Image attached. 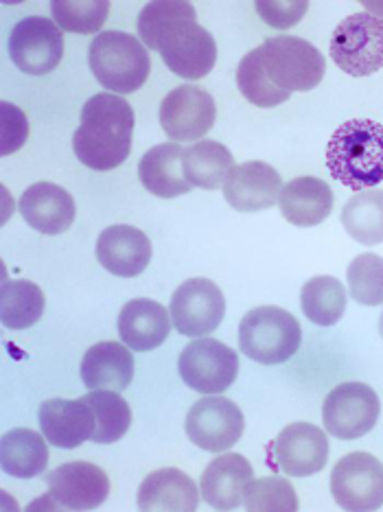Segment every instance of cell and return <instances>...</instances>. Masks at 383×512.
<instances>
[{
    "mask_svg": "<svg viewBox=\"0 0 383 512\" xmlns=\"http://www.w3.org/2000/svg\"><path fill=\"white\" fill-rule=\"evenodd\" d=\"M138 38L158 51L173 75L197 81L217 62V44L211 31L197 25V14L184 0H156L138 16Z\"/></svg>",
    "mask_w": 383,
    "mask_h": 512,
    "instance_id": "6da1fadb",
    "label": "cell"
},
{
    "mask_svg": "<svg viewBox=\"0 0 383 512\" xmlns=\"http://www.w3.org/2000/svg\"><path fill=\"white\" fill-rule=\"evenodd\" d=\"M134 110L114 92L90 97L81 108V123L73 136L75 156L95 171H112L130 158Z\"/></svg>",
    "mask_w": 383,
    "mask_h": 512,
    "instance_id": "7a4b0ae2",
    "label": "cell"
},
{
    "mask_svg": "<svg viewBox=\"0 0 383 512\" xmlns=\"http://www.w3.org/2000/svg\"><path fill=\"white\" fill-rule=\"evenodd\" d=\"M331 178L362 193L383 182V125L373 119H351L333 132L327 147Z\"/></svg>",
    "mask_w": 383,
    "mask_h": 512,
    "instance_id": "3957f363",
    "label": "cell"
},
{
    "mask_svg": "<svg viewBox=\"0 0 383 512\" xmlns=\"http://www.w3.org/2000/svg\"><path fill=\"white\" fill-rule=\"evenodd\" d=\"M90 71L114 95H130L145 86L152 71L147 46L132 33L103 31L90 44Z\"/></svg>",
    "mask_w": 383,
    "mask_h": 512,
    "instance_id": "277c9868",
    "label": "cell"
},
{
    "mask_svg": "<svg viewBox=\"0 0 383 512\" xmlns=\"http://www.w3.org/2000/svg\"><path fill=\"white\" fill-rule=\"evenodd\" d=\"M300 342L298 320L281 307H257L248 311L239 324V348L252 362L276 366L292 359Z\"/></svg>",
    "mask_w": 383,
    "mask_h": 512,
    "instance_id": "5b68a950",
    "label": "cell"
},
{
    "mask_svg": "<svg viewBox=\"0 0 383 512\" xmlns=\"http://www.w3.org/2000/svg\"><path fill=\"white\" fill-rule=\"evenodd\" d=\"M263 71L272 84L292 95L320 86L327 71L324 55L311 42L296 36H274L257 46Z\"/></svg>",
    "mask_w": 383,
    "mask_h": 512,
    "instance_id": "8992f818",
    "label": "cell"
},
{
    "mask_svg": "<svg viewBox=\"0 0 383 512\" xmlns=\"http://www.w3.org/2000/svg\"><path fill=\"white\" fill-rule=\"evenodd\" d=\"M331 60L351 77H368L383 68V18L359 11L344 18L331 36Z\"/></svg>",
    "mask_w": 383,
    "mask_h": 512,
    "instance_id": "52a82bcc",
    "label": "cell"
},
{
    "mask_svg": "<svg viewBox=\"0 0 383 512\" xmlns=\"http://www.w3.org/2000/svg\"><path fill=\"white\" fill-rule=\"evenodd\" d=\"M46 484H49V493L40 497L31 510H95L110 495V477L92 462H66L49 475Z\"/></svg>",
    "mask_w": 383,
    "mask_h": 512,
    "instance_id": "ba28073f",
    "label": "cell"
},
{
    "mask_svg": "<svg viewBox=\"0 0 383 512\" xmlns=\"http://www.w3.org/2000/svg\"><path fill=\"white\" fill-rule=\"evenodd\" d=\"M182 381L195 392L215 397L224 394L239 375V355L213 337H197L184 346L178 359Z\"/></svg>",
    "mask_w": 383,
    "mask_h": 512,
    "instance_id": "9c48e42d",
    "label": "cell"
},
{
    "mask_svg": "<svg viewBox=\"0 0 383 512\" xmlns=\"http://www.w3.org/2000/svg\"><path fill=\"white\" fill-rule=\"evenodd\" d=\"M381 414L377 392L362 381H346L333 388L322 405L324 429L340 440H357L373 432Z\"/></svg>",
    "mask_w": 383,
    "mask_h": 512,
    "instance_id": "30bf717a",
    "label": "cell"
},
{
    "mask_svg": "<svg viewBox=\"0 0 383 512\" xmlns=\"http://www.w3.org/2000/svg\"><path fill=\"white\" fill-rule=\"evenodd\" d=\"M329 484L342 510L373 512L383 506V464L373 453H348L333 467Z\"/></svg>",
    "mask_w": 383,
    "mask_h": 512,
    "instance_id": "8fae6325",
    "label": "cell"
},
{
    "mask_svg": "<svg viewBox=\"0 0 383 512\" xmlns=\"http://www.w3.org/2000/svg\"><path fill=\"white\" fill-rule=\"evenodd\" d=\"M171 322L184 337H208L226 316V298L208 278H189L171 296Z\"/></svg>",
    "mask_w": 383,
    "mask_h": 512,
    "instance_id": "7c38bea8",
    "label": "cell"
},
{
    "mask_svg": "<svg viewBox=\"0 0 383 512\" xmlns=\"http://www.w3.org/2000/svg\"><path fill=\"white\" fill-rule=\"evenodd\" d=\"M215 119V99L200 86H178L162 99L160 127L171 138V143L202 141L213 130Z\"/></svg>",
    "mask_w": 383,
    "mask_h": 512,
    "instance_id": "4fadbf2b",
    "label": "cell"
},
{
    "mask_svg": "<svg viewBox=\"0 0 383 512\" xmlns=\"http://www.w3.org/2000/svg\"><path fill=\"white\" fill-rule=\"evenodd\" d=\"M184 432L195 447L211 453L232 449L246 432V418L235 401L226 397H204L197 401L184 421Z\"/></svg>",
    "mask_w": 383,
    "mask_h": 512,
    "instance_id": "5bb4252c",
    "label": "cell"
},
{
    "mask_svg": "<svg viewBox=\"0 0 383 512\" xmlns=\"http://www.w3.org/2000/svg\"><path fill=\"white\" fill-rule=\"evenodd\" d=\"M64 36L51 18L29 16L16 22L9 36V57L22 73L49 75L62 62Z\"/></svg>",
    "mask_w": 383,
    "mask_h": 512,
    "instance_id": "9a60e30c",
    "label": "cell"
},
{
    "mask_svg": "<svg viewBox=\"0 0 383 512\" xmlns=\"http://www.w3.org/2000/svg\"><path fill=\"white\" fill-rule=\"evenodd\" d=\"M272 467L289 477L320 473L329 462L327 432L311 423H292L270 445Z\"/></svg>",
    "mask_w": 383,
    "mask_h": 512,
    "instance_id": "2e32d148",
    "label": "cell"
},
{
    "mask_svg": "<svg viewBox=\"0 0 383 512\" xmlns=\"http://www.w3.org/2000/svg\"><path fill=\"white\" fill-rule=\"evenodd\" d=\"M283 186L281 173L268 162L248 160L230 169L224 200L239 213H261L278 204Z\"/></svg>",
    "mask_w": 383,
    "mask_h": 512,
    "instance_id": "e0dca14e",
    "label": "cell"
},
{
    "mask_svg": "<svg viewBox=\"0 0 383 512\" xmlns=\"http://www.w3.org/2000/svg\"><path fill=\"white\" fill-rule=\"evenodd\" d=\"M97 261L114 276L134 278L152 261V241L134 226H110L97 239Z\"/></svg>",
    "mask_w": 383,
    "mask_h": 512,
    "instance_id": "ac0fdd59",
    "label": "cell"
},
{
    "mask_svg": "<svg viewBox=\"0 0 383 512\" xmlns=\"http://www.w3.org/2000/svg\"><path fill=\"white\" fill-rule=\"evenodd\" d=\"M40 432L57 449H77L95 434V414L84 399H49L40 405Z\"/></svg>",
    "mask_w": 383,
    "mask_h": 512,
    "instance_id": "d6986e66",
    "label": "cell"
},
{
    "mask_svg": "<svg viewBox=\"0 0 383 512\" xmlns=\"http://www.w3.org/2000/svg\"><path fill=\"white\" fill-rule=\"evenodd\" d=\"M20 215L42 235H62L75 221V200L62 186L36 182L20 197Z\"/></svg>",
    "mask_w": 383,
    "mask_h": 512,
    "instance_id": "ffe728a7",
    "label": "cell"
},
{
    "mask_svg": "<svg viewBox=\"0 0 383 512\" xmlns=\"http://www.w3.org/2000/svg\"><path fill=\"white\" fill-rule=\"evenodd\" d=\"M171 313L156 300L136 298L123 305L116 329H119L121 342L136 353H149L165 344L171 333Z\"/></svg>",
    "mask_w": 383,
    "mask_h": 512,
    "instance_id": "44dd1931",
    "label": "cell"
},
{
    "mask_svg": "<svg viewBox=\"0 0 383 512\" xmlns=\"http://www.w3.org/2000/svg\"><path fill=\"white\" fill-rule=\"evenodd\" d=\"M254 480L252 464L241 453H224L202 473L200 491L215 510H237L243 504L248 484Z\"/></svg>",
    "mask_w": 383,
    "mask_h": 512,
    "instance_id": "7402d4cb",
    "label": "cell"
},
{
    "mask_svg": "<svg viewBox=\"0 0 383 512\" xmlns=\"http://www.w3.org/2000/svg\"><path fill=\"white\" fill-rule=\"evenodd\" d=\"M200 504L197 484L180 469H158L149 473L136 495L143 512H193Z\"/></svg>",
    "mask_w": 383,
    "mask_h": 512,
    "instance_id": "603a6c76",
    "label": "cell"
},
{
    "mask_svg": "<svg viewBox=\"0 0 383 512\" xmlns=\"http://www.w3.org/2000/svg\"><path fill=\"white\" fill-rule=\"evenodd\" d=\"M134 379L132 348L121 342H99L81 359V381L88 390L123 392Z\"/></svg>",
    "mask_w": 383,
    "mask_h": 512,
    "instance_id": "cb8c5ba5",
    "label": "cell"
},
{
    "mask_svg": "<svg viewBox=\"0 0 383 512\" xmlns=\"http://www.w3.org/2000/svg\"><path fill=\"white\" fill-rule=\"evenodd\" d=\"M335 195L331 186L313 176H300L283 186L281 200V215L292 226L311 228L322 224L333 213Z\"/></svg>",
    "mask_w": 383,
    "mask_h": 512,
    "instance_id": "d4e9b609",
    "label": "cell"
},
{
    "mask_svg": "<svg viewBox=\"0 0 383 512\" xmlns=\"http://www.w3.org/2000/svg\"><path fill=\"white\" fill-rule=\"evenodd\" d=\"M182 154L184 147H180V143H162L147 151L138 165V178L149 193L162 197V200H171V197L187 195L193 189L184 178Z\"/></svg>",
    "mask_w": 383,
    "mask_h": 512,
    "instance_id": "484cf974",
    "label": "cell"
},
{
    "mask_svg": "<svg viewBox=\"0 0 383 512\" xmlns=\"http://www.w3.org/2000/svg\"><path fill=\"white\" fill-rule=\"evenodd\" d=\"M235 167L232 151L217 141H197L184 147L182 171L195 189L215 191L226 184L230 169Z\"/></svg>",
    "mask_w": 383,
    "mask_h": 512,
    "instance_id": "4316f807",
    "label": "cell"
},
{
    "mask_svg": "<svg viewBox=\"0 0 383 512\" xmlns=\"http://www.w3.org/2000/svg\"><path fill=\"white\" fill-rule=\"evenodd\" d=\"M44 436L33 429H11L0 442V464L3 471L20 480H31L46 471L49 464V447Z\"/></svg>",
    "mask_w": 383,
    "mask_h": 512,
    "instance_id": "83f0119b",
    "label": "cell"
},
{
    "mask_svg": "<svg viewBox=\"0 0 383 512\" xmlns=\"http://www.w3.org/2000/svg\"><path fill=\"white\" fill-rule=\"evenodd\" d=\"M342 226L362 246L383 243V191L368 189L353 195L342 208Z\"/></svg>",
    "mask_w": 383,
    "mask_h": 512,
    "instance_id": "f1b7e54d",
    "label": "cell"
},
{
    "mask_svg": "<svg viewBox=\"0 0 383 512\" xmlns=\"http://www.w3.org/2000/svg\"><path fill=\"white\" fill-rule=\"evenodd\" d=\"M348 292L342 281L333 276H316L305 283L300 292V307L316 327H333L346 311Z\"/></svg>",
    "mask_w": 383,
    "mask_h": 512,
    "instance_id": "f546056e",
    "label": "cell"
},
{
    "mask_svg": "<svg viewBox=\"0 0 383 512\" xmlns=\"http://www.w3.org/2000/svg\"><path fill=\"white\" fill-rule=\"evenodd\" d=\"M95 414V434L92 442L97 445H112L121 440L132 425V410L127 401L121 397V392L112 390H92L86 397H81Z\"/></svg>",
    "mask_w": 383,
    "mask_h": 512,
    "instance_id": "4dcf8cb0",
    "label": "cell"
},
{
    "mask_svg": "<svg viewBox=\"0 0 383 512\" xmlns=\"http://www.w3.org/2000/svg\"><path fill=\"white\" fill-rule=\"evenodd\" d=\"M46 307L44 292L31 281H5L0 294V318L11 331H25L36 324Z\"/></svg>",
    "mask_w": 383,
    "mask_h": 512,
    "instance_id": "1f68e13d",
    "label": "cell"
},
{
    "mask_svg": "<svg viewBox=\"0 0 383 512\" xmlns=\"http://www.w3.org/2000/svg\"><path fill=\"white\" fill-rule=\"evenodd\" d=\"M237 88L243 95V99H248L252 106H257V108H276L292 97V95H287V92L278 90L268 79V75H265L259 49H252L239 62Z\"/></svg>",
    "mask_w": 383,
    "mask_h": 512,
    "instance_id": "d6a6232c",
    "label": "cell"
},
{
    "mask_svg": "<svg viewBox=\"0 0 383 512\" xmlns=\"http://www.w3.org/2000/svg\"><path fill=\"white\" fill-rule=\"evenodd\" d=\"M55 25L68 33H97L110 16L108 0H53Z\"/></svg>",
    "mask_w": 383,
    "mask_h": 512,
    "instance_id": "836d02e7",
    "label": "cell"
},
{
    "mask_svg": "<svg viewBox=\"0 0 383 512\" xmlns=\"http://www.w3.org/2000/svg\"><path fill=\"white\" fill-rule=\"evenodd\" d=\"M348 294L359 305L379 307L383 305V259L379 254H359L348 265L346 272Z\"/></svg>",
    "mask_w": 383,
    "mask_h": 512,
    "instance_id": "e575fe53",
    "label": "cell"
},
{
    "mask_svg": "<svg viewBox=\"0 0 383 512\" xmlns=\"http://www.w3.org/2000/svg\"><path fill=\"white\" fill-rule=\"evenodd\" d=\"M243 506L250 512H296L300 508L294 486L278 475L252 480L243 495Z\"/></svg>",
    "mask_w": 383,
    "mask_h": 512,
    "instance_id": "d590c367",
    "label": "cell"
},
{
    "mask_svg": "<svg viewBox=\"0 0 383 512\" xmlns=\"http://www.w3.org/2000/svg\"><path fill=\"white\" fill-rule=\"evenodd\" d=\"M29 138L25 112L9 101H0V154L11 156L22 149Z\"/></svg>",
    "mask_w": 383,
    "mask_h": 512,
    "instance_id": "8d00e7d4",
    "label": "cell"
},
{
    "mask_svg": "<svg viewBox=\"0 0 383 512\" xmlns=\"http://www.w3.org/2000/svg\"><path fill=\"white\" fill-rule=\"evenodd\" d=\"M254 7H257L259 18L272 29L294 27L309 11V3H305V0H278V3H274V0H259Z\"/></svg>",
    "mask_w": 383,
    "mask_h": 512,
    "instance_id": "74e56055",
    "label": "cell"
},
{
    "mask_svg": "<svg viewBox=\"0 0 383 512\" xmlns=\"http://www.w3.org/2000/svg\"><path fill=\"white\" fill-rule=\"evenodd\" d=\"M379 335H381V340H383V311H381V318H379Z\"/></svg>",
    "mask_w": 383,
    "mask_h": 512,
    "instance_id": "f35d334b",
    "label": "cell"
}]
</instances>
